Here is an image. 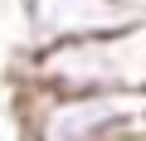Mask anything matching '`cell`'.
I'll use <instances>...</instances> for the list:
<instances>
[{
	"label": "cell",
	"mask_w": 146,
	"mask_h": 141,
	"mask_svg": "<svg viewBox=\"0 0 146 141\" xmlns=\"http://www.w3.org/2000/svg\"><path fill=\"white\" fill-rule=\"evenodd\" d=\"M20 83L49 93H107V88H146V20L98 34L68 39L49 49H25Z\"/></svg>",
	"instance_id": "obj_1"
},
{
	"label": "cell",
	"mask_w": 146,
	"mask_h": 141,
	"mask_svg": "<svg viewBox=\"0 0 146 141\" xmlns=\"http://www.w3.org/2000/svg\"><path fill=\"white\" fill-rule=\"evenodd\" d=\"M15 122L34 126L44 141H107V136H146V88H107V93H49L15 83Z\"/></svg>",
	"instance_id": "obj_2"
},
{
	"label": "cell",
	"mask_w": 146,
	"mask_h": 141,
	"mask_svg": "<svg viewBox=\"0 0 146 141\" xmlns=\"http://www.w3.org/2000/svg\"><path fill=\"white\" fill-rule=\"evenodd\" d=\"M25 49H49L68 39H98L146 20L131 0H20Z\"/></svg>",
	"instance_id": "obj_3"
},
{
	"label": "cell",
	"mask_w": 146,
	"mask_h": 141,
	"mask_svg": "<svg viewBox=\"0 0 146 141\" xmlns=\"http://www.w3.org/2000/svg\"><path fill=\"white\" fill-rule=\"evenodd\" d=\"M15 141H44L34 126H25V122H15Z\"/></svg>",
	"instance_id": "obj_4"
},
{
	"label": "cell",
	"mask_w": 146,
	"mask_h": 141,
	"mask_svg": "<svg viewBox=\"0 0 146 141\" xmlns=\"http://www.w3.org/2000/svg\"><path fill=\"white\" fill-rule=\"evenodd\" d=\"M107 141H146V136H107Z\"/></svg>",
	"instance_id": "obj_5"
}]
</instances>
